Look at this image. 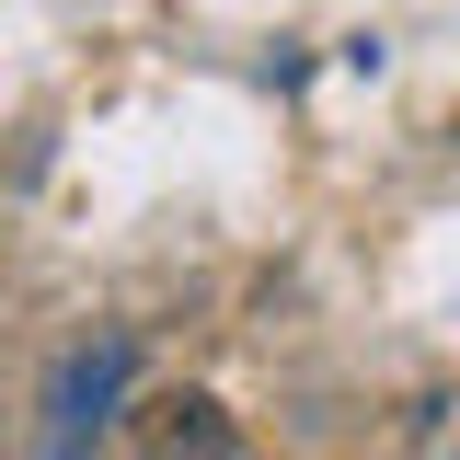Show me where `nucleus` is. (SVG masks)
Returning <instances> with one entry per match:
<instances>
[{"mask_svg": "<svg viewBox=\"0 0 460 460\" xmlns=\"http://www.w3.org/2000/svg\"><path fill=\"white\" fill-rule=\"evenodd\" d=\"M115 392H127V334H104V345H81L69 368H58V438H47V460H81V426H104L115 414Z\"/></svg>", "mask_w": 460, "mask_h": 460, "instance_id": "1", "label": "nucleus"}, {"mask_svg": "<svg viewBox=\"0 0 460 460\" xmlns=\"http://www.w3.org/2000/svg\"><path fill=\"white\" fill-rule=\"evenodd\" d=\"M150 449H162V460H230V414H219L208 392L150 402Z\"/></svg>", "mask_w": 460, "mask_h": 460, "instance_id": "2", "label": "nucleus"}, {"mask_svg": "<svg viewBox=\"0 0 460 460\" xmlns=\"http://www.w3.org/2000/svg\"><path fill=\"white\" fill-rule=\"evenodd\" d=\"M414 460H460V392L426 402V426H414Z\"/></svg>", "mask_w": 460, "mask_h": 460, "instance_id": "3", "label": "nucleus"}]
</instances>
